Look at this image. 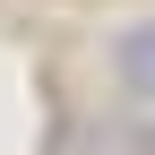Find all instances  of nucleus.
<instances>
[{
	"mask_svg": "<svg viewBox=\"0 0 155 155\" xmlns=\"http://www.w3.org/2000/svg\"><path fill=\"white\" fill-rule=\"evenodd\" d=\"M121 69H147V78H155V26H138V35H121Z\"/></svg>",
	"mask_w": 155,
	"mask_h": 155,
	"instance_id": "1",
	"label": "nucleus"
}]
</instances>
